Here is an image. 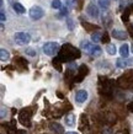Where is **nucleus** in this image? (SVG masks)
I'll list each match as a JSON object with an SVG mask.
<instances>
[{"mask_svg": "<svg viewBox=\"0 0 133 134\" xmlns=\"http://www.w3.org/2000/svg\"><path fill=\"white\" fill-rule=\"evenodd\" d=\"M81 48L84 51H86L93 57H100L102 54V48L100 46L93 44V43H89V42H81Z\"/></svg>", "mask_w": 133, "mask_h": 134, "instance_id": "f257e3e1", "label": "nucleus"}, {"mask_svg": "<svg viewBox=\"0 0 133 134\" xmlns=\"http://www.w3.org/2000/svg\"><path fill=\"white\" fill-rule=\"evenodd\" d=\"M42 49H43V53L46 55L52 57V55H54V54L59 51V44H58L57 42H47V43L43 44Z\"/></svg>", "mask_w": 133, "mask_h": 134, "instance_id": "f03ea898", "label": "nucleus"}, {"mask_svg": "<svg viewBox=\"0 0 133 134\" xmlns=\"http://www.w3.org/2000/svg\"><path fill=\"white\" fill-rule=\"evenodd\" d=\"M14 40L19 46H26L31 42V36L27 32H16L14 35Z\"/></svg>", "mask_w": 133, "mask_h": 134, "instance_id": "7ed1b4c3", "label": "nucleus"}, {"mask_svg": "<svg viewBox=\"0 0 133 134\" xmlns=\"http://www.w3.org/2000/svg\"><path fill=\"white\" fill-rule=\"evenodd\" d=\"M28 15H30V17H31L32 20L37 21V20H40V19H42V17L44 16V11H43V9L41 8V6L36 5V6H32V8L30 9Z\"/></svg>", "mask_w": 133, "mask_h": 134, "instance_id": "20e7f679", "label": "nucleus"}, {"mask_svg": "<svg viewBox=\"0 0 133 134\" xmlns=\"http://www.w3.org/2000/svg\"><path fill=\"white\" fill-rule=\"evenodd\" d=\"M86 14H88L90 17H93V19H95V17H99V15H100V10H99V8H97L95 4H89L88 8H86Z\"/></svg>", "mask_w": 133, "mask_h": 134, "instance_id": "39448f33", "label": "nucleus"}, {"mask_svg": "<svg viewBox=\"0 0 133 134\" xmlns=\"http://www.w3.org/2000/svg\"><path fill=\"white\" fill-rule=\"evenodd\" d=\"M111 35H112L113 38H116V40H121V41L128 38V33L126 32V31H123V30H112Z\"/></svg>", "mask_w": 133, "mask_h": 134, "instance_id": "423d86ee", "label": "nucleus"}, {"mask_svg": "<svg viewBox=\"0 0 133 134\" xmlns=\"http://www.w3.org/2000/svg\"><path fill=\"white\" fill-rule=\"evenodd\" d=\"M88 100V91L86 90H79L75 93V101L78 103H83Z\"/></svg>", "mask_w": 133, "mask_h": 134, "instance_id": "0eeeda50", "label": "nucleus"}, {"mask_svg": "<svg viewBox=\"0 0 133 134\" xmlns=\"http://www.w3.org/2000/svg\"><path fill=\"white\" fill-rule=\"evenodd\" d=\"M49 129L52 130L54 134H63L64 129H63V127L59 124L58 122H52L49 124Z\"/></svg>", "mask_w": 133, "mask_h": 134, "instance_id": "6e6552de", "label": "nucleus"}, {"mask_svg": "<svg viewBox=\"0 0 133 134\" xmlns=\"http://www.w3.org/2000/svg\"><path fill=\"white\" fill-rule=\"evenodd\" d=\"M64 122H65V124H67L68 127L75 126V114L70 113V114H68V116H65Z\"/></svg>", "mask_w": 133, "mask_h": 134, "instance_id": "1a4fd4ad", "label": "nucleus"}, {"mask_svg": "<svg viewBox=\"0 0 133 134\" xmlns=\"http://www.w3.org/2000/svg\"><path fill=\"white\" fill-rule=\"evenodd\" d=\"M120 54H121L122 58H127L129 54V47L127 43H125V44L121 46V48H120Z\"/></svg>", "mask_w": 133, "mask_h": 134, "instance_id": "9d476101", "label": "nucleus"}, {"mask_svg": "<svg viewBox=\"0 0 133 134\" xmlns=\"http://www.w3.org/2000/svg\"><path fill=\"white\" fill-rule=\"evenodd\" d=\"M12 9H14L17 14H25V12H26V9H25L20 3H17V1H15V3L12 4Z\"/></svg>", "mask_w": 133, "mask_h": 134, "instance_id": "9b49d317", "label": "nucleus"}, {"mask_svg": "<svg viewBox=\"0 0 133 134\" xmlns=\"http://www.w3.org/2000/svg\"><path fill=\"white\" fill-rule=\"evenodd\" d=\"M116 65L118 66V68H122V69H125V68H127V66H129L128 64V59H123V58H120V59H117L116 60Z\"/></svg>", "mask_w": 133, "mask_h": 134, "instance_id": "f8f14e48", "label": "nucleus"}, {"mask_svg": "<svg viewBox=\"0 0 133 134\" xmlns=\"http://www.w3.org/2000/svg\"><path fill=\"white\" fill-rule=\"evenodd\" d=\"M9 58H10V53H9V51H6V49H4V48L0 49V59H1V62L9 60Z\"/></svg>", "mask_w": 133, "mask_h": 134, "instance_id": "ddd939ff", "label": "nucleus"}, {"mask_svg": "<svg viewBox=\"0 0 133 134\" xmlns=\"http://www.w3.org/2000/svg\"><path fill=\"white\" fill-rule=\"evenodd\" d=\"M106 52L109 53L110 55H115L117 52V48L115 44H107L106 46Z\"/></svg>", "mask_w": 133, "mask_h": 134, "instance_id": "4468645a", "label": "nucleus"}, {"mask_svg": "<svg viewBox=\"0 0 133 134\" xmlns=\"http://www.w3.org/2000/svg\"><path fill=\"white\" fill-rule=\"evenodd\" d=\"M51 6L52 9H62V1L61 0H52V3H51Z\"/></svg>", "mask_w": 133, "mask_h": 134, "instance_id": "2eb2a0df", "label": "nucleus"}, {"mask_svg": "<svg viewBox=\"0 0 133 134\" xmlns=\"http://www.w3.org/2000/svg\"><path fill=\"white\" fill-rule=\"evenodd\" d=\"M91 41L94 43H97V42L101 41V33L100 32H96V33H93L91 35Z\"/></svg>", "mask_w": 133, "mask_h": 134, "instance_id": "dca6fc26", "label": "nucleus"}, {"mask_svg": "<svg viewBox=\"0 0 133 134\" xmlns=\"http://www.w3.org/2000/svg\"><path fill=\"white\" fill-rule=\"evenodd\" d=\"M99 6L102 9H107L110 6V0H99Z\"/></svg>", "mask_w": 133, "mask_h": 134, "instance_id": "f3484780", "label": "nucleus"}, {"mask_svg": "<svg viewBox=\"0 0 133 134\" xmlns=\"http://www.w3.org/2000/svg\"><path fill=\"white\" fill-rule=\"evenodd\" d=\"M25 53H26L27 55H30V57H35V55H36V51L32 48H26Z\"/></svg>", "mask_w": 133, "mask_h": 134, "instance_id": "a211bd4d", "label": "nucleus"}, {"mask_svg": "<svg viewBox=\"0 0 133 134\" xmlns=\"http://www.w3.org/2000/svg\"><path fill=\"white\" fill-rule=\"evenodd\" d=\"M67 25H68L69 31H73V30H74V21H73L72 19H68V20H67Z\"/></svg>", "mask_w": 133, "mask_h": 134, "instance_id": "6ab92c4d", "label": "nucleus"}, {"mask_svg": "<svg viewBox=\"0 0 133 134\" xmlns=\"http://www.w3.org/2000/svg\"><path fill=\"white\" fill-rule=\"evenodd\" d=\"M132 4V0H121V6L122 8H127L128 5Z\"/></svg>", "mask_w": 133, "mask_h": 134, "instance_id": "aec40b11", "label": "nucleus"}, {"mask_svg": "<svg viewBox=\"0 0 133 134\" xmlns=\"http://www.w3.org/2000/svg\"><path fill=\"white\" fill-rule=\"evenodd\" d=\"M67 5L70 6V8H74V6H75V3H74V0H67Z\"/></svg>", "mask_w": 133, "mask_h": 134, "instance_id": "412c9836", "label": "nucleus"}, {"mask_svg": "<svg viewBox=\"0 0 133 134\" xmlns=\"http://www.w3.org/2000/svg\"><path fill=\"white\" fill-rule=\"evenodd\" d=\"M0 19H1V22H4L5 20H6V17H5V14H4V9L1 8V16H0Z\"/></svg>", "mask_w": 133, "mask_h": 134, "instance_id": "4be33fe9", "label": "nucleus"}, {"mask_svg": "<svg viewBox=\"0 0 133 134\" xmlns=\"http://www.w3.org/2000/svg\"><path fill=\"white\" fill-rule=\"evenodd\" d=\"M65 134H78V133H77V132H67Z\"/></svg>", "mask_w": 133, "mask_h": 134, "instance_id": "5701e85b", "label": "nucleus"}, {"mask_svg": "<svg viewBox=\"0 0 133 134\" xmlns=\"http://www.w3.org/2000/svg\"><path fill=\"white\" fill-rule=\"evenodd\" d=\"M132 52H133V44H132Z\"/></svg>", "mask_w": 133, "mask_h": 134, "instance_id": "b1692460", "label": "nucleus"}]
</instances>
